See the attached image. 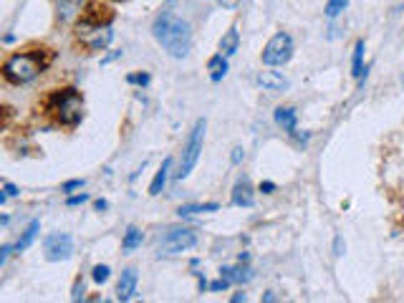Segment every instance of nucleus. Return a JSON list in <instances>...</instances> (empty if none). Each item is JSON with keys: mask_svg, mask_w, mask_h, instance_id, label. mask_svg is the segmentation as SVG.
<instances>
[{"mask_svg": "<svg viewBox=\"0 0 404 303\" xmlns=\"http://www.w3.org/2000/svg\"><path fill=\"white\" fill-rule=\"evenodd\" d=\"M205 119H197L192 131H190L187 137V145L182 149V159H180V172H174L177 179H185L190 177V172L197 167V159H200V152H202V145H205Z\"/></svg>", "mask_w": 404, "mask_h": 303, "instance_id": "20e7f679", "label": "nucleus"}, {"mask_svg": "<svg viewBox=\"0 0 404 303\" xmlns=\"http://www.w3.org/2000/svg\"><path fill=\"white\" fill-rule=\"evenodd\" d=\"M137 283H140V273L134 268H126L117 283V298L119 301H129L137 293Z\"/></svg>", "mask_w": 404, "mask_h": 303, "instance_id": "1a4fd4ad", "label": "nucleus"}, {"mask_svg": "<svg viewBox=\"0 0 404 303\" xmlns=\"http://www.w3.org/2000/svg\"><path fill=\"white\" fill-rule=\"evenodd\" d=\"M142 240H144V235H142L140 227H126L124 233V240H121V248H124V253H132V250H137L142 245Z\"/></svg>", "mask_w": 404, "mask_h": 303, "instance_id": "f3484780", "label": "nucleus"}, {"mask_svg": "<svg viewBox=\"0 0 404 303\" xmlns=\"http://www.w3.org/2000/svg\"><path fill=\"white\" fill-rule=\"evenodd\" d=\"M81 298H84V278L74 283V293H71V301H81Z\"/></svg>", "mask_w": 404, "mask_h": 303, "instance_id": "393cba45", "label": "nucleus"}, {"mask_svg": "<svg viewBox=\"0 0 404 303\" xmlns=\"http://www.w3.org/2000/svg\"><path fill=\"white\" fill-rule=\"evenodd\" d=\"M51 111L56 114V119L66 126H76L84 117V99L76 89H63L56 91L49 101Z\"/></svg>", "mask_w": 404, "mask_h": 303, "instance_id": "f03ea898", "label": "nucleus"}, {"mask_svg": "<svg viewBox=\"0 0 404 303\" xmlns=\"http://www.w3.org/2000/svg\"><path fill=\"white\" fill-rule=\"evenodd\" d=\"M119 56H121V51H114V54H109L106 58H101V66H106V63H112V61H117Z\"/></svg>", "mask_w": 404, "mask_h": 303, "instance_id": "473e14b6", "label": "nucleus"}, {"mask_svg": "<svg viewBox=\"0 0 404 303\" xmlns=\"http://www.w3.org/2000/svg\"><path fill=\"white\" fill-rule=\"evenodd\" d=\"M86 185V179H69V182H63V193H74V190H81Z\"/></svg>", "mask_w": 404, "mask_h": 303, "instance_id": "b1692460", "label": "nucleus"}, {"mask_svg": "<svg viewBox=\"0 0 404 303\" xmlns=\"http://www.w3.org/2000/svg\"><path fill=\"white\" fill-rule=\"evenodd\" d=\"M81 8H84V0H58L56 3L58 21L69 23L71 18H76V15L81 13Z\"/></svg>", "mask_w": 404, "mask_h": 303, "instance_id": "f8f14e48", "label": "nucleus"}, {"mask_svg": "<svg viewBox=\"0 0 404 303\" xmlns=\"http://www.w3.org/2000/svg\"><path fill=\"white\" fill-rule=\"evenodd\" d=\"M255 83H258L263 91H286L288 89V79L278 71H260L255 76Z\"/></svg>", "mask_w": 404, "mask_h": 303, "instance_id": "9d476101", "label": "nucleus"}, {"mask_svg": "<svg viewBox=\"0 0 404 303\" xmlns=\"http://www.w3.org/2000/svg\"><path fill=\"white\" fill-rule=\"evenodd\" d=\"M253 202H255V195H253L251 179H248V177L237 179L235 187H233V205H237V207H253Z\"/></svg>", "mask_w": 404, "mask_h": 303, "instance_id": "9b49d317", "label": "nucleus"}, {"mask_svg": "<svg viewBox=\"0 0 404 303\" xmlns=\"http://www.w3.org/2000/svg\"><path fill=\"white\" fill-rule=\"evenodd\" d=\"M109 276H112L109 265H94V270H91V278H94L96 283H106L109 281Z\"/></svg>", "mask_w": 404, "mask_h": 303, "instance_id": "4be33fe9", "label": "nucleus"}, {"mask_svg": "<svg viewBox=\"0 0 404 303\" xmlns=\"http://www.w3.org/2000/svg\"><path fill=\"white\" fill-rule=\"evenodd\" d=\"M273 119H276V124L283 131L296 134V109H291V106H278L276 114H273Z\"/></svg>", "mask_w": 404, "mask_h": 303, "instance_id": "ddd939ff", "label": "nucleus"}, {"mask_svg": "<svg viewBox=\"0 0 404 303\" xmlns=\"http://www.w3.org/2000/svg\"><path fill=\"white\" fill-rule=\"evenodd\" d=\"M364 51H367L364 41H356L354 61H351V74H354V79H362V76H367V69H364Z\"/></svg>", "mask_w": 404, "mask_h": 303, "instance_id": "6ab92c4d", "label": "nucleus"}, {"mask_svg": "<svg viewBox=\"0 0 404 303\" xmlns=\"http://www.w3.org/2000/svg\"><path fill=\"white\" fill-rule=\"evenodd\" d=\"M76 35H78V41L91 51H101L114 41V31L109 23H94V21H89V18H84V21L78 23Z\"/></svg>", "mask_w": 404, "mask_h": 303, "instance_id": "39448f33", "label": "nucleus"}, {"mask_svg": "<svg viewBox=\"0 0 404 303\" xmlns=\"http://www.w3.org/2000/svg\"><path fill=\"white\" fill-rule=\"evenodd\" d=\"M15 195H18V187H15L13 182H3V195H0V202L6 205L10 197H15Z\"/></svg>", "mask_w": 404, "mask_h": 303, "instance_id": "5701e85b", "label": "nucleus"}, {"mask_svg": "<svg viewBox=\"0 0 404 303\" xmlns=\"http://www.w3.org/2000/svg\"><path fill=\"white\" fill-rule=\"evenodd\" d=\"M334 250H336V255H344V243H342V238H336V240H334Z\"/></svg>", "mask_w": 404, "mask_h": 303, "instance_id": "72a5a7b5", "label": "nucleus"}, {"mask_svg": "<svg viewBox=\"0 0 404 303\" xmlns=\"http://www.w3.org/2000/svg\"><path fill=\"white\" fill-rule=\"evenodd\" d=\"M94 207H96L99 213H101V210H106V207H109V202H106V200H96V202H94Z\"/></svg>", "mask_w": 404, "mask_h": 303, "instance_id": "f704fd0d", "label": "nucleus"}, {"mask_svg": "<svg viewBox=\"0 0 404 303\" xmlns=\"http://www.w3.org/2000/svg\"><path fill=\"white\" fill-rule=\"evenodd\" d=\"M74 253V238L66 233H56L46 238V258L49 261H66Z\"/></svg>", "mask_w": 404, "mask_h": 303, "instance_id": "6e6552de", "label": "nucleus"}, {"mask_svg": "<svg viewBox=\"0 0 404 303\" xmlns=\"http://www.w3.org/2000/svg\"><path fill=\"white\" fill-rule=\"evenodd\" d=\"M129 83H140V86H146L149 83V74H132L129 79H126Z\"/></svg>", "mask_w": 404, "mask_h": 303, "instance_id": "a878e982", "label": "nucleus"}, {"mask_svg": "<svg viewBox=\"0 0 404 303\" xmlns=\"http://www.w3.org/2000/svg\"><path fill=\"white\" fill-rule=\"evenodd\" d=\"M10 245H3V250H0V265H6V261H8V255H10Z\"/></svg>", "mask_w": 404, "mask_h": 303, "instance_id": "2f4dec72", "label": "nucleus"}, {"mask_svg": "<svg viewBox=\"0 0 404 303\" xmlns=\"http://www.w3.org/2000/svg\"><path fill=\"white\" fill-rule=\"evenodd\" d=\"M197 245V233L187 230V227H174L165 235V240L160 243V255H177Z\"/></svg>", "mask_w": 404, "mask_h": 303, "instance_id": "0eeeda50", "label": "nucleus"}, {"mask_svg": "<svg viewBox=\"0 0 404 303\" xmlns=\"http://www.w3.org/2000/svg\"><path fill=\"white\" fill-rule=\"evenodd\" d=\"M169 170H172V159H165L160 167V172L154 174L152 185H149V195L152 197H157V195H162V190H165V185H167V177H169Z\"/></svg>", "mask_w": 404, "mask_h": 303, "instance_id": "4468645a", "label": "nucleus"}, {"mask_svg": "<svg viewBox=\"0 0 404 303\" xmlns=\"http://www.w3.org/2000/svg\"><path fill=\"white\" fill-rule=\"evenodd\" d=\"M348 8V0H328L326 3V15L328 18H339Z\"/></svg>", "mask_w": 404, "mask_h": 303, "instance_id": "412c9836", "label": "nucleus"}, {"mask_svg": "<svg viewBox=\"0 0 404 303\" xmlns=\"http://www.w3.org/2000/svg\"><path fill=\"white\" fill-rule=\"evenodd\" d=\"M84 202H89V195H76V197H69V200H66V205L76 207V205H84Z\"/></svg>", "mask_w": 404, "mask_h": 303, "instance_id": "cd10ccee", "label": "nucleus"}, {"mask_svg": "<svg viewBox=\"0 0 404 303\" xmlns=\"http://www.w3.org/2000/svg\"><path fill=\"white\" fill-rule=\"evenodd\" d=\"M208 71H210V79L212 81H223V76L228 74V56L225 54H215L212 58L208 61Z\"/></svg>", "mask_w": 404, "mask_h": 303, "instance_id": "2eb2a0df", "label": "nucleus"}, {"mask_svg": "<svg viewBox=\"0 0 404 303\" xmlns=\"http://www.w3.org/2000/svg\"><path fill=\"white\" fill-rule=\"evenodd\" d=\"M217 202H205V205H182L177 210L180 218H190V215H197V213H217Z\"/></svg>", "mask_w": 404, "mask_h": 303, "instance_id": "aec40b11", "label": "nucleus"}, {"mask_svg": "<svg viewBox=\"0 0 404 303\" xmlns=\"http://www.w3.org/2000/svg\"><path fill=\"white\" fill-rule=\"evenodd\" d=\"M43 71V61L38 54H15L3 63V76L10 83H28Z\"/></svg>", "mask_w": 404, "mask_h": 303, "instance_id": "7ed1b4c3", "label": "nucleus"}, {"mask_svg": "<svg viewBox=\"0 0 404 303\" xmlns=\"http://www.w3.org/2000/svg\"><path fill=\"white\" fill-rule=\"evenodd\" d=\"M152 35L154 41L174 58H185L192 49V28H190L187 21L177 18L172 10H165V13L157 15V21L152 26Z\"/></svg>", "mask_w": 404, "mask_h": 303, "instance_id": "f257e3e1", "label": "nucleus"}, {"mask_svg": "<svg viewBox=\"0 0 404 303\" xmlns=\"http://www.w3.org/2000/svg\"><path fill=\"white\" fill-rule=\"evenodd\" d=\"M243 157H245V152H243V147H235V149H233V165H240V162H243Z\"/></svg>", "mask_w": 404, "mask_h": 303, "instance_id": "c85d7f7f", "label": "nucleus"}, {"mask_svg": "<svg viewBox=\"0 0 404 303\" xmlns=\"http://www.w3.org/2000/svg\"><path fill=\"white\" fill-rule=\"evenodd\" d=\"M402 86H404V79H402Z\"/></svg>", "mask_w": 404, "mask_h": 303, "instance_id": "e433bc0d", "label": "nucleus"}, {"mask_svg": "<svg viewBox=\"0 0 404 303\" xmlns=\"http://www.w3.org/2000/svg\"><path fill=\"white\" fill-rule=\"evenodd\" d=\"M260 193H263V195L276 193V182H260Z\"/></svg>", "mask_w": 404, "mask_h": 303, "instance_id": "c756f323", "label": "nucleus"}, {"mask_svg": "<svg viewBox=\"0 0 404 303\" xmlns=\"http://www.w3.org/2000/svg\"><path fill=\"white\" fill-rule=\"evenodd\" d=\"M240 301H245V293H235L233 296V303H240Z\"/></svg>", "mask_w": 404, "mask_h": 303, "instance_id": "c9c22d12", "label": "nucleus"}, {"mask_svg": "<svg viewBox=\"0 0 404 303\" xmlns=\"http://www.w3.org/2000/svg\"><path fill=\"white\" fill-rule=\"evenodd\" d=\"M38 230H41V222H38V220H31L28 227L23 230L21 240L15 243V250H18V253H21V250H28L31 245H33L35 238H38Z\"/></svg>", "mask_w": 404, "mask_h": 303, "instance_id": "dca6fc26", "label": "nucleus"}, {"mask_svg": "<svg viewBox=\"0 0 404 303\" xmlns=\"http://www.w3.org/2000/svg\"><path fill=\"white\" fill-rule=\"evenodd\" d=\"M293 56V38L288 33H276L263 49V63L265 66H283L291 61Z\"/></svg>", "mask_w": 404, "mask_h": 303, "instance_id": "423d86ee", "label": "nucleus"}, {"mask_svg": "<svg viewBox=\"0 0 404 303\" xmlns=\"http://www.w3.org/2000/svg\"><path fill=\"white\" fill-rule=\"evenodd\" d=\"M217 3H220L223 8H230V10H233V8H237L240 3H243V0H217Z\"/></svg>", "mask_w": 404, "mask_h": 303, "instance_id": "7c9ffc66", "label": "nucleus"}, {"mask_svg": "<svg viewBox=\"0 0 404 303\" xmlns=\"http://www.w3.org/2000/svg\"><path fill=\"white\" fill-rule=\"evenodd\" d=\"M237 43H240V33H237V28L233 26L228 33L220 38V54H225V56H233L237 51Z\"/></svg>", "mask_w": 404, "mask_h": 303, "instance_id": "a211bd4d", "label": "nucleus"}, {"mask_svg": "<svg viewBox=\"0 0 404 303\" xmlns=\"http://www.w3.org/2000/svg\"><path fill=\"white\" fill-rule=\"evenodd\" d=\"M230 283H233V281H228V278L220 276V281H212V283L208 286V288H210V290H225L228 286H230Z\"/></svg>", "mask_w": 404, "mask_h": 303, "instance_id": "bb28decb", "label": "nucleus"}]
</instances>
